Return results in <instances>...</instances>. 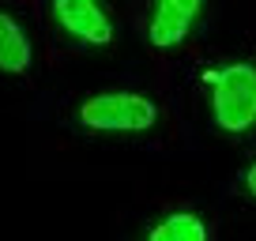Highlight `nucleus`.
<instances>
[{
  "label": "nucleus",
  "mask_w": 256,
  "mask_h": 241,
  "mask_svg": "<svg viewBox=\"0 0 256 241\" xmlns=\"http://www.w3.org/2000/svg\"><path fill=\"white\" fill-rule=\"evenodd\" d=\"M34 60V46H30V34L23 30L16 16L0 12V72L8 76H19L26 72Z\"/></svg>",
  "instance_id": "nucleus-5"
},
{
  "label": "nucleus",
  "mask_w": 256,
  "mask_h": 241,
  "mask_svg": "<svg viewBox=\"0 0 256 241\" xmlns=\"http://www.w3.org/2000/svg\"><path fill=\"white\" fill-rule=\"evenodd\" d=\"M80 120L90 132H147L158 120V102L140 90H94L80 102Z\"/></svg>",
  "instance_id": "nucleus-2"
},
{
  "label": "nucleus",
  "mask_w": 256,
  "mask_h": 241,
  "mask_svg": "<svg viewBox=\"0 0 256 241\" xmlns=\"http://www.w3.org/2000/svg\"><path fill=\"white\" fill-rule=\"evenodd\" d=\"M53 19L64 34L87 42V46H110L113 42V19L102 4H90V0H56Z\"/></svg>",
  "instance_id": "nucleus-3"
},
{
  "label": "nucleus",
  "mask_w": 256,
  "mask_h": 241,
  "mask_svg": "<svg viewBox=\"0 0 256 241\" xmlns=\"http://www.w3.org/2000/svg\"><path fill=\"white\" fill-rule=\"evenodd\" d=\"M200 16H204L200 0H158L147 16V38L158 49H174L192 34Z\"/></svg>",
  "instance_id": "nucleus-4"
},
{
  "label": "nucleus",
  "mask_w": 256,
  "mask_h": 241,
  "mask_svg": "<svg viewBox=\"0 0 256 241\" xmlns=\"http://www.w3.org/2000/svg\"><path fill=\"white\" fill-rule=\"evenodd\" d=\"M211 83V117L222 132L241 136L256 124V64L252 60H230L208 72Z\"/></svg>",
  "instance_id": "nucleus-1"
},
{
  "label": "nucleus",
  "mask_w": 256,
  "mask_h": 241,
  "mask_svg": "<svg viewBox=\"0 0 256 241\" xmlns=\"http://www.w3.org/2000/svg\"><path fill=\"white\" fill-rule=\"evenodd\" d=\"M241 185H245L248 196H256V162H248V170L241 174Z\"/></svg>",
  "instance_id": "nucleus-7"
},
{
  "label": "nucleus",
  "mask_w": 256,
  "mask_h": 241,
  "mask_svg": "<svg viewBox=\"0 0 256 241\" xmlns=\"http://www.w3.org/2000/svg\"><path fill=\"white\" fill-rule=\"evenodd\" d=\"M147 241H208V222L196 211H170L151 226Z\"/></svg>",
  "instance_id": "nucleus-6"
}]
</instances>
